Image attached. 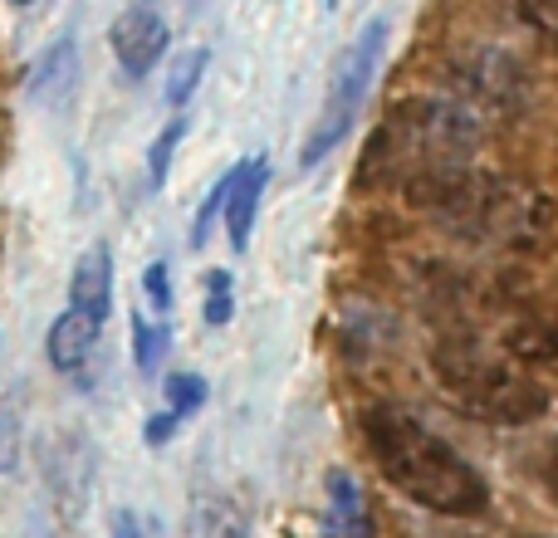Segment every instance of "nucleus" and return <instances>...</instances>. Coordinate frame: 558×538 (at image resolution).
Masks as SVG:
<instances>
[{"mask_svg": "<svg viewBox=\"0 0 558 538\" xmlns=\"http://www.w3.org/2000/svg\"><path fill=\"white\" fill-rule=\"evenodd\" d=\"M363 445L383 480L412 504L446 519H475L490 510L485 475L456 451L446 436H436L416 412L397 402H373L363 412Z\"/></svg>", "mask_w": 558, "mask_h": 538, "instance_id": "f257e3e1", "label": "nucleus"}, {"mask_svg": "<svg viewBox=\"0 0 558 538\" xmlns=\"http://www.w3.org/2000/svg\"><path fill=\"white\" fill-rule=\"evenodd\" d=\"M481 147V118L451 98H412L392 108L387 123L363 152L367 182H422L436 172H456Z\"/></svg>", "mask_w": 558, "mask_h": 538, "instance_id": "f03ea898", "label": "nucleus"}, {"mask_svg": "<svg viewBox=\"0 0 558 538\" xmlns=\"http://www.w3.org/2000/svg\"><path fill=\"white\" fill-rule=\"evenodd\" d=\"M432 377L465 416L490 426H530L549 412V392L534 372L514 367L510 357L490 353L475 338H441L432 347Z\"/></svg>", "mask_w": 558, "mask_h": 538, "instance_id": "7ed1b4c3", "label": "nucleus"}, {"mask_svg": "<svg viewBox=\"0 0 558 538\" xmlns=\"http://www.w3.org/2000/svg\"><path fill=\"white\" fill-rule=\"evenodd\" d=\"M387 39H392L387 20H367V25L343 45L333 74H328V103H324V113H318V123L308 127L304 147H299V167H304V172H314V167L324 162L348 133H353L357 113H363L367 94H373V84H377Z\"/></svg>", "mask_w": 558, "mask_h": 538, "instance_id": "20e7f679", "label": "nucleus"}, {"mask_svg": "<svg viewBox=\"0 0 558 538\" xmlns=\"http://www.w3.org/2000/svg\"><path fill=\"white\" fill-rule=\"evenodd\" d=\"M39 475H45V500L54 514L59 534H74L84 524L88 504H94V485H98V445L84 426H59L45 441L39 455Z\"/></svg>", "mask_w": 558, "mask_h": 538, "instance_id": "39448f33", "label": "nucleus"}, {"mask_svg": "<svg viewBox=\"0 0 558 538\" xmlns=\"http://www.w3.org/2000/svg\"><path fill=\"white\" fill-rule=\"evenodd\" d=\"M108 45H113V59L128 78H147L172 45V25L157 5H128L108 29Z\"/></svg>", "mask_w": 558, "mask_h": 538, "instance_id": "423d86ee", "label": "nucleus"}, {"mask_svg": "<svg viewBox=\"0 0 558 538\" xmlns=\"http://www.w3.org/2000/svg\"><path fill=\"white\" fill-rule=\"evenodd\" d=\"M78 84V39L74 35H59L39 49V59L29 64L25 74V98L35 108H59Z\"/></svg>", "mask_w": 558, "mask_h": 538, "instance_id": "0eeeda50", "label": "nucleus"}, {"mask_svg": "<svg viewBox=\"0 0 558 538\" xmlns=\"http://www.w3.org/2000/svg\"><path fill=\"white\" fill-rule=\"evenodd\" d=\"M265 186H270V157H241V162H235L231 201H226V211H221L226 235H231V250H245V245H251L255 216H260V201H265Z\"/></svg>", "mask_w": 558, "mask_h": 538, "instance_id": "6e6552de", "label": "nucleus"}, {"mask_svg": "<svg viewBox=\"0 0 558 538\" xmlns=\"http://www.w3.org/2000/svg\"><path fill=\"white\" fill-rule=\"evenodd\" d=\"M69 308L94 318V323H108V314H113V255L104 241L78 255L74 279H69Z\"/></svg>", "mask_w": 558, "mask_h": 538, "instance_id": "1a4fd4ad", "label": "nucleus"}, {"mask_svg": "<svg viewBox=\"0 0 558 538\" xmlns=\"http://www.w3.org/2000/svg\"><path fill=\"white\" fill-rule=\"evenodd\" d=\"M182 538H251V514L226 490H196L186 504Z\"/></svg>", "mask_w": 558, "mask_h": 538, "instance_id": "9d476101", "label": "nucleus"}, {"mask_svg": "<svg viewBox=\"0 0 558 538\" xmlns=\"http://www.w3.org/2000/svg\"><path fill=\"white\" fill-rule=\"evenodd\" d=\"M98 333H104V323H94V318L64 308V314L49 323V333H45L49 367H54V372H84V363L94 357V347H98Z\"/></svg>", "mask_w": 558, "mask_h": 538, "instance_id": "9b49d317", "label": "nucleus"}, {"mask_svg": "<svg viewBox=\"0 0 558 538\" xmlns=\"http://www.w3.org/2000/svg\"><path fill=\"white\" fill-rule=\"evenodd\" d=\"M328 524L338 538H373V519H367L363 490L348 470H328Z\"/></svg>", "mask_w": 558, "mask_h": 538, "instance_id": "f8f14e48", "label": "nucleus"}, {"mask_svg": "<svg viewBox=\"0 0 558 538\" xmlns=\"http://www.w3.org/2000/svg\"><path fill=\"white\" fill-rule=\"evenodd\" d=\"M554 347H558L554 318H539V314L510 323V333H505V353H510V363L524 367V372H534V367H554Z\"/></svg>", "mask_w": 558, "mask_h": 538, "instance_id": "ddd939ff", "label": "nucleus"}, {"mask_svg": "<svg viewBox=\"0 0 558 538\" xmlns=\"http://www.w3.org/2000/svg\"><path fill=\"white\" fill-rule=\"evenodd\" d=\"M20 445H25V382L0 396V475L20 465Z\"/></svg>", "mask_w": 558, "mask_h": 538, "instance_id": "4468645a", "label": "nucleus"}, {"mask_svg": "<svg viewBox=\"0 0 558 538\" xmlns=\"http://www.w3.org/2000/svg\"><path fill=\"white\" fill-rule=\"evenodd\" d=\"M206 64H211V49H206V45L182 49V54H177V64H172V74H167V103H172V108L192 103V94H196V84H202Z\"/></svg>", "mask_w": 558, "mask_h": 538, "instance_id": "2eb2a0df", "label": "nucleus"}, {"mask_svg": "<svg viewBox=\"0 0 558 538\" xmlns=\"http://www.w3.org/2000/svg\"><path fill=\"white\" fill-rule=\"evenodd\" d=\"M167 343H172V328L153 323V318H143V314H133V363H137V372H157Z\"/></svg>", "mask_w": 558, "mask_h": 538, "instance_id": "dca6fc26", "label": "nucleus"}, {"mask_svg": "<svg viewBox=\"0 0 558 538\" xmlns=\"http://www.w3.org/2000/svg\"><path fill=\"white\" fill-rule=\"evenodd\" d=\"M162 392H167V412L172 416H196L206 406V396H211V387H206V377H196V372H172L162 382Z\"/></svg>", "mask_w": 558, "mask_h": 538, "instance_id": "f3484780", "label": "nucleus"}, {"mask_svg": "<svg viewBox=\"0 0 558 538\" xmlns=\"http://www.w3.org/2000/svg\"><path fill=\"white\" fill-rule=\"evenodd\" d=\"M182 137H186V118H172V123L157 133L153 152H147V186H153V192L167 182V172H172V157H177V147H182Z\"/></svg>", "mask_w": 558, "mask_h": 538, "instance_id": "a211bd4d", "label": "nucleus"}, {"mask_svg": "<svg viewBox=\"0 0 558 538\" xmlns=\"http://www.w3.org/2000/svg\"><path fill=\"white\" fill-rule=\"evenodd\" d=\"M231 186H235V167H231V172H221V176H216V186H211V192H206L202 211H196V225H192V245H196V250H202V245L211 241V225L221 221L226 201H231Z\"/></svg>", "mask_w": 558, "mask_h": 538, "instance_id": "6ab92c4d", "label": "nucleus"}, {"mask_svg": "<svg viewBox=\"0 0 558 538\" xmlns=\"http://www.w3.org/2000/svg\"><path fill=\"white\" fill-rule=\"evenodd\" d=\"M231 269H211V274H206V308H202V318L211 328H226L235 318V298H231Z\"/></svg>", "mask_w": 558, "mask_h": 538, "instance_id": "aec40b11", "label": "nucleus"}, {"mask_svg": "<svg viewBox=\"0 0 558 538\" xmlns=\"http://www.w3.org/2000/svg\"><path fill=\"white\" fill-rule=\"evenodd\" d=\"M143 289H147V304H153L157 314H172V269H167V260H153V265H147Z\"/></svg>", "mask_w": 558, "mask_h": 538, "instance_id": "412c9836", "label": "nucleus"}, {"mask_svg": "<svg viewBox=\"0 0 558 538\" xmlns=\"http://www.w3.org/2000/svg\"><path fill=\"white\" fill-rule=\"evenodd\" d=\"M534 470H539V490L549 494V504H558V436H549V441H544L539 465H534Z\"/></svg>", "mask_w": 558, "mask_h": 538, "instance_id": "4be33fe9", "label": "nucleus"}, {"mask_svg": "<svg viewBox=\"0 0 558 538\" xmlns=\"http://www.w3.org/2000/svg\"><path fill=\"white\" fill-rule=\"evenodd\" d=\"M182 426H186L182 416H172V412H157L153 421L143 426V436H147V445H167V441H172L177 431H182Z\"/></svg>", "mask_w": 558, "mask_h": 538, "instance_id": "5701e85b", "label": "nucleus"}, {"mask_svg": "<svg viewBox=\"0 0 558 538\" xmlns=\"http://www.w3.org/2000/svg\"><path fill=\"white\" fill-rule=\"evenodd\" d=\"M108 538H147V529H143V519H137L133 510H118V514H113V529H108Z\"/></svg>", "mask_w": 558, "mask_h": 538, "instance_id": "b1692460", "label": "nucleus"}, {"mask_svg": "<svg viewBox=\"0 0 558 538\" xmlns=\"http://www.w3.org/2000/svg\"><path fill=\"white\" fill-rule=\"evenodd\" d=\"M549 35H554V49H558V5H554V15H549Z\"/></svg>", "mask_w": 558, "mask_h": 538, "instance_id": "393cba45", "label": "nucleus"}, {"mask_svg": "<svg viewBox=\"0 0 558 538\" xmlns=\"http://www.w3.org/2000/svg\"><path fill=\"white\" fill-rule=\"evenodd\" d=\"M10 5H39V0H10Z\"/></svg>", "mask_w": 558, "mask_h": 538, "instance_id": "a878e982", "label": "nucleus"}, {"mask_svg": "<svg viewBox=\"0 0 558 538\" xmlns=\"http://www.w3.org/2000/svg\"><path fill=\"white\" fill-rule=\"evenodd\" d=\"M554 333H558V318H554ZM554 367H558V347H554Z\"/></svg>", "mask_w": 558, "mask_h": 538, "instance_id": "bb28decb", "label": "nucleus"}, {"mask_svg": "<svg viewBox=\"0 0 558 538\" xmlns=\"http://www.w3.org/2000/svg\"><path fill=\"white\" fill-rule=\"evenodd\" d=\"M510 538H544V534H510Z\"/></svg>", "mask_w": 558, "mask_h": 538, "instance_id": "cd10ccee", "label": "nucleus"}, {"mask_svg": "<svg viewBox=\"0 0 558 538\" xmlns=\"http://www.w3.org/2000/svg\"><path fill=\"white\" fill-rule=\"evenodd\" d=\"M324 5H328V10H338V0H324Z\"/></svg>", "mask_w": 558, "mask_h": 538, "instance_id": "c85d7f7f", "label": "nucleus"}]
</instances>
